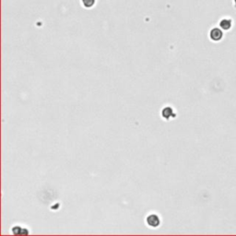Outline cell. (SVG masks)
Wrapping results in <instances>:
<instances>
[{
  "label": "cell",
  "mask_w": 236,
  "mask_h": 236,
  "mask_svg": "<svg viewBox=\"0 0 236 236\" xmlns=\"http://www.w3.org/2000/svg\"><path fill=\"white\" fill-rule=\"evenodd\" d=\"M232 27V20L230 19H222L219 21V28L222 31H229Z\"/></svg>",
  "instance_id": "4"
},
{
  "label": "cell",
  "mask_w": 236,
  "mask_h": 236,
  "mask_svg": "<svg viewBox=\"0 0 236 236\" xmlns=\"http://www.w3.org/2000/svg\"><path fill=\"white\" fill-rule=\"evenodd\" d=\"M146 222L151 228H157L160 224V219L157 214L152 213V214H150L146 218Z\"/></svg>",
  "instance_id": "1"
},
{
  "label": "cell",
  "mask_w": 236,
  "mask_h": 236,
  "mask_svg": "<svg viewBox=\"0 0 236 236\" xmlns=\"http://www.w3.org/2000/svg\"><path fill=\"white\" fill-rule=\"evenodd\" d=\"M234 3H235V5H236V0H234Z\"/></svg>",
  "instance_id": "7"
},
{
  "label": "cell",
  "mask_w": 236,
  "mask_h": 236,
  "mask_svg": "<svg viewBox=\"0 0 236 236\" xmlns=\"http://www.w3.org/2000/svg\"><path fill=\"white\" fill-rule=\"evenodd\" d=\"M82 4L85 8H92L95 4V0H82Z\"/></svg>",
  "instance_id": "6"
},
{
  "label": "cell",
  "mask_w": 236,
  "mask_h": 236,
  "mask_svg": "<svg viewBox=\"0 0 236 236\" xmlns=\"http://www.w3.org/2000/svg\"><path fill=\"white\" fill-rule=\"evenodd\" d=\"M210 38L213 42H219L223 38V32L220 28H213L210 32Z\"/></svg>",
  "instance_id": "2"
},
{
  "label": "cell",
  "mask_w": 236,
  "mask_h": 236,
  "mask_svg": "<svg viewBox=\"0 0 236 236\" xmlns=\"http://www.w3.org/2000/svg\"><path fill=\"white\" fill-rule=\"evenodd\" d=\"M12 233L13 234H28L29 231L26 228H22L20 226H14L12 228Z\"/></svg>",
  "instance_id": "5"
},
{
  "label": "cell",
  "mask_w": 236,
  "mask_h": 236,
  "mask_svg": "<svg viewBox=\"0 0 236 236\" xmlns=\"http://www.w3.org/2000/svg\"><path fill=\"white\" fill-rule=\"evenodd\" d=\"M161 115L163 118H165L166 120L170 119V118H172V117H175L176 114L174 113V111L172 107L170 106H166L164 107L163 109H162L161 111Z\"/></svg>",
  "instance_id": "3"
}]
</instances>
